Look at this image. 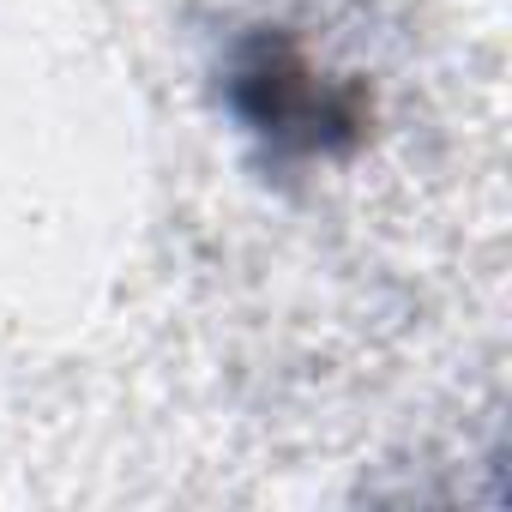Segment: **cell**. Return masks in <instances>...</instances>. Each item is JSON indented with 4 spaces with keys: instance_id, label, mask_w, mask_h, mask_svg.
<instances>
[{
    "instance_id": "6da1fadb",
    "label": "cell",
    "mask_w": 512,
    "mask_h": 512,
    "mask_svg": "<svg viewBox=\"0 0 512 512\" xmlns=\"http://www.w3.org/2000/svg\"><path fill=\"white\" fill-rule=\"evenodd\" d=\"M235 109L253 133H266L284 151H326L332 133L350 139L362 127L356 103L332 97L290 43H253L235 61Z\"/></svg>"
}]
</instances>
